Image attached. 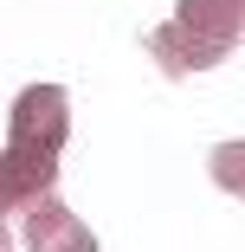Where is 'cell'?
Here are the masks:
<instances>
[{
  "label": "cell",
  "instance_id": "obj_2",
  "mask_svg": "<svg viewBox=\"0 0 245 252\" xmlns=\"http://www.w3.org/2000/svg\"><path fill=\"white\" fill-rule=\"evenodd\" d=\"M58 181V149L7 142L0 149V214H26L32 200H45Z\"/></svg>",
  "mask_w": 245,
  "mask_h": 252
},
{
  "label": "cell",
  "instance_id": "obj_3",
  "mask_svg": "<svg viewBox=\"0 0 245 252\" xmlns=\"http://www.w3.org/2000/svg\"><path fill=\"white\" fill-rule=\"evenodd\" d=\"M20 239H26V252H97V233L65 207L58 194H45V200H32V207H26Z\"/></svg>",
  "mask_w": 245,
  "mask_h": 252
},
{
  "label": "cell",
  "instance_id": "obj_6",
  "mask_svg": "<svg viewBox=\"0 0 245 252\" xmlns=\"http://www.w3.org/2000/svg\"><path fill=\"white\" fill-rule=\"evenodd\" d=\"M207 168H213V181H219L226 194L245 200V142H219L213 156H207Z\"/></svg>",
  "mask_w": 245,
  "mask_h": 252
},
{
  "label": "cell",
  "instance_id": "obj_8",
  "mask_svg": "<svg viewBox=\"0 0 245 252\" xmlns=\"http://www.w3.org/2000/svg\"><path fill=\"white\" fill-rule=\"evenodd\" d=\"M239 26H245V0H239Z\"/></svg>",
  "mask_w": 245,
  "mask_h": 252
},
{
  "label": "cell",
  "instance_id": "obj_5",
  "mask_svg": "<svg viewBox=\"0 0 245 252\" xmlns=\"http://www.w3.org/2000/svg\"><path fill=\"white\" fill-rule=\"evenodd\" d=\"M174 20L187 32H200V39H219V45H239V0H181Z\"/></svg>",
  "mask_w": 245,
  "mask_h": 252
},
{
  "label": "cell",
  "instance_id": "obj_1",
  "mask_svg": "<svg viewBox=\"0 0 245 252\" xmlns=\"http://www.w3.org/2000/svg\"><path fill=\"white\" fill-rule=\"evenodd\" d=\"M71 136V97L65 84H26L7 110V142H32V149H65Z\"/></svg>",
  "mask_w": 245,
  "mask_h": 252
},
{
  "label": "cell",
  "instance_id": "obj_7",
  "mask_svg": "<svg viewBox=\"0 0 245 252\" xmlns=\"http://www.w3.org/2000/svg\"><path fill=\"white\" fill-rule=\"evenodd\" d=\"M0 252H13V233H7V220H0Z\"/></svg>",
  "mask_w": 245,
  "mask_h": 252
},
{
  "label": "cell",
  "instance_id": "obj_4",
  "mask_svg": "<svg viewBox=\"0 0 245 252\" xmlns=\"http://www.w3.org/2000/svg\"><path fill=\"white\" fill-rule=\"evenodd\" d=\"M226 52H232V45H219V39H200V32H187L181 20H168V26H155V32H149V59H155L168 78H193V71H213V65H226Z\"/></svg>",
  "mask_w": 245,
  "mask_h": 252
}]
</instances>
